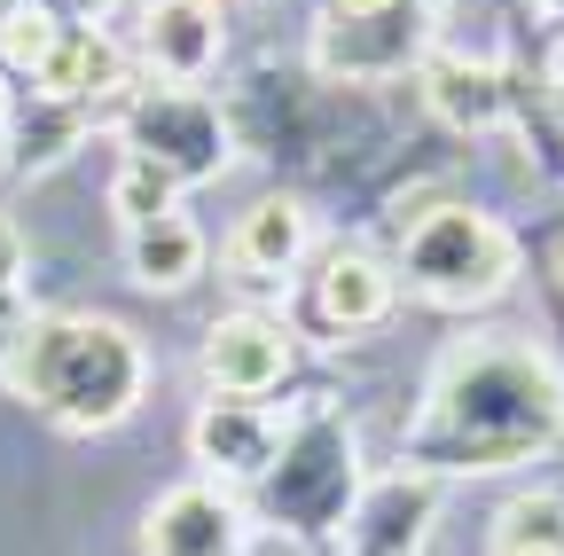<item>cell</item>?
<instances>
[{"mask_svg": "<svg viewBox=\"0 0 564 556\" xmlns=\"http://www.w3.org/2000/svg\"><path fill=\"white\" fill-rule=\"evenodd\" d=\"M126 274L141 291H188L204 274V236L196 220H150V228H126Z\"/></svg>", "mask_w": 564, "mask_h": 556, "instance_id": "9a60e30c", "label": "cell"}, {"mask_svg": "<svg viewBox=\"0 0 564 556\" xmlns=\"http://www.w3.org/2000/svg\"><path fill=\"white\" fill-rule=\"evenodd\" d=\"M228 55V17L220 0H141V63L165 87H196Z\"/></svg>", "mask_w": 564, "mask_h": 556, "instance_id": "52a82bcc", "label": "cell"}, {"mask_svg": "<svg viewBox=\"0 0 564 556\" xmlns=\"http://www.w3.org/2000/svg\"><path fill=\"white\" fill-rule=\"evenodd\" d=\"M306 251H314V212L299 196H259L228 236V266L243 283H282V274L306 266Z\"/></svg>", "mask_w": 564, "mask_h": 556, "instance_id": "30bf717a", "label": "cell"}, {"mask_svg": "<svg viewBox=\"0 0 564 556\" xmlns=\"http://www.w3.org/2000/svg\"><path fill=\"white\" fill-rule=\"evenodd\" d=\"M212 400H267L282 377H291V329L274 314H220L204 329V353H196Z\"/></svg>", "mask_w": 564, "mask_h": 556, "instance_id": "8992f818", "label": "cell"}, {"mask_svg": "<svg viewBox=\"0 0 564 556\" xmlns=\"http://www.w3.org/2000/svg\"><path fill=\"white\" fill-rule=\"evenodd\" d=\"M110 212H118V228L173 220V212H181V181L158 173V165H141V157H126V165L110 173Z\"/></svg>", "mask_w": 564, "mask_h": 556, "instance_id": "ac0fdd59", "label": "cell"}, {"mask_svg": "<svg viewBox=\"0 0 564 556\" xmlns=\"http://www.w3.org/2000/svg\"><path fill=\"white\" fill-rule=\"evenodd\" d=\"M55 40H63V17L47 9V0H0V63H9V72L32 79L55 55Z\"/></svg>", "mask_w": 564, "mask_h": 556, "instance_id": "e0dca14e", "label": "cell"}, {"mask_svg": "<svg viewBox=\"0 0 564 556\" xmlns=\"http://www.w3.org/2000/svg\"><path fill=\"white\" fill-rule=\"evenodd\" d=\"M432 9L423 0H400V9H361V17H322L314 24V72L345 79V87H384L408 63H423L432 47Z\"/></svg>", "mask_w": 564, "mask_h": 556, "instance_id": "5b68a950", "label": "cell"}, {"mask_svg": "<svg viewBox=\"0 0 564 556\" xmlns=\"http://www.w3.org/2000/svg\"><path fill=\"white\" fill-rule=\"evenodd\" d=\"M32 87L47 102H110V95H126V47L95 24H63V40L32 72Z\"/></svg>", "mask_w": 564, "mask_h": 556, "instance_id": "4fadbf2b", "label": "cell"}, {"mask_svg": "<svg viewBox=\"0 0 564 556\" xmlns=\"http://www.w3.org/2000/svg\"><path fill=\"white\" fill-rule=\"evenodd\" d=\"M400 274L423 306L470 314L518 283V236L478 204H432V212L400 220Z\"/></svg>", "mask_w": 564, "mask_h": 556, "instance_id": "3957f363", "label": "cell"}, {"mask_svg": "<svg viewBox=\"0 0 564 556\" xmlns=\"http://www.w3.org/2000/svg\"><path fill=\"white\" fill-rule=\"evenodd\" d=\"M251 525H243V502L228 494V486H173V494L150 510V525H141V556H243Z\"/></svg>", "mask_w": 564, "mask_h": 556, "instance_id": "ba28073f", "label": "cell"}, {"mask_svg": "<svg viewBox=\"0 0 564 556\" xmlns=\"http://www.w3.org/2000/svg\"><path fill=\"white\" fill-rule=\"evenodd\" d=\"M9 369H17V392L40 415H55L63 432H118L141 407V392H150V353H141V337L110 314L32 321L24 353Z\"/></svg>", "mask_w": 564, "mask_h": 556, "instance_id": "7a4b0ae2", "label": "cell"}, {"mask_svg": "<svg viewBox=\"0 0 564 556\" xmlns=\"http://www.w3.org/2000/svg\"><path fill=\"white\" fill-rule=\"evenodd\" d=\"M564 439V377L518 337H470L408 424V470H510Z\"/></svg>", "mask_w": 564, "mask_h": 556, "instance_id": "6da1fadb", "label": "cell"}, {"mask_svg": "<svg viewBox=\"0 0 564 556\" xmlns=\"http://www.w3.org/2000/svg\"><path fill=\"white\" fill-rule=\"evenodd\" d=\"M432 510H440V478L400 462L392 478H377V486L352 494V510H345V548H352V556H415Z\"/></svg>", "mask_w": 564, "mask_h": 556, "instance_id": "9c48e42d", "label": "cell"}, {"mask_svg": "<svg viewBox=\"0 0 564 556\" xmlns=\"http://www.w3.org/2000/svg\"><path fill=\"white\" fill-rule=\"evenodd\" d=\"M188 439H196V462H212L220 478H267L282 462V432L259 400H204Z\"/></svg>", "mask_w": 564, "mask_h": 556, "instance_id": "8fae6325", "label": "cell"}, {"mask_svg": "<svg viewBox=\"0 0 564 556\" xmlns=\"http://www.w3.org/2000/svg\"><path fill=\"white\" fill-rule=\"evenodd\" d=\"M0 133H9V87H0Z\"/></svg>", "mask_w": 564, "mask_h": 556, "instance_id": "7402d4cb", "label": "cell"}, {"mask_svg": "<svg viewBox=\"0 0 564 556\" xmlns=\"http://www.w3.org/2000/svg\"><path fill=\"white\" fill-rule=\"evenodd\" d=\"M392 291H400V274L377 266L369 251H329L314 274V314L329 329H377L392 314Z\"/></svg>", "mask_w": 564, "mask_h": 556, "instance_id": "5bb4252c", "label": "cell"}, {"mask_svg": "<svg viewBox=\"0 0 564 556\" xmlns=\"http://www.w3.org/2000/svg\"><path fill=\"white\" fill-rule=\"evenodd\" d=\"M118 133H126V157L173 173L181 188L220 181V173H228V150H236V133H228L220 102L196 95V87H150V95L126 110Z\"/></svg>", "mask_w": 564, "mask_h": 556, "instance_id": "277c9868", "label": "cell"}, {"mask_svg": "<svg viewBox=\"0 0 564 556\" xmlns=\"http://www.w3.org/2000/svg\"><path fill=\"white\" fill-rule=\"evenodd\" d=\"M361 9H400V0H329V17H361Z\"/></svg>", "mask_w": 564, "mask_h": 556, "instance_id": "ffe728a7", "label": "cell"}, {"mask_svg": "<svg viewBox=\"0 0 564 556\" xmlns=\"http://www.w3.org/2000/svg\"><path fill=\"white\" fill-rule=\"evenodd\" d=\"M423 102H432L440 126L455 133H494L510 118V72L502 63H486V55H440L432 72H423Z\"/></svg>", "mask_w": 564, "mask_h": 556, "instance_id": "7c38bea8", "label": "cell"}, {"mask_svg": "<svg viewBox=\"0 0 564 556\" xmlns=\"http://www.w3.org/2000/svg\"><path fill=\"white\" fill-rule=\"evenodd\" d=\"M17 274H24V228L0 212V306L17 298Z\"/></svg>", "mask_w": 564, "mask_h": 556, "instance_id": "d6986e66", "label": "cell"}, {"mask_svg": "<svg viewBox=\"0 0 564 556\" xmlns=\"http://www.w3.org/2000/svg\"><path fill=\"white\" fill-rule=\"evenodd\" d=\"M486 556H564V494L556 486H525L518 502H502L486 533Z\"/></svg>", "mask_w": 564, "mask_h": 556, "instance_id": "2e32d148", "label": "cell"}, {"mask_svg": "<svg viewBox=\"0 0 564 556\" xmlns=\"http://www.w3.org/2000/svg\"><path fill=\"white\" fill-rule=\"evenodd\" d=\"M533 9H541L549 24H564V0H533Z\"/></svg>", "mask_w": 564, "mask_h": 556, "instance_id": "44dd1931", "label": "cell"}]
</instances>
